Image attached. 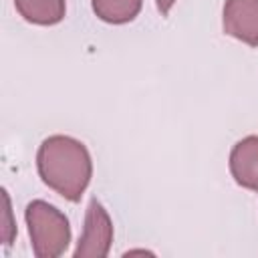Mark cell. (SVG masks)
Listing matches in <instances>:
<instances>
[{
	"mask_svg": "<svg viewBox=\"0 0 258 258\" xmlns=\"http://www.w3.org/2000/svg\"><path fill=\"white\" fill-rule=\"evenodd\" d=\"M230 171L238 185L258 191V135H248L232 147Z\"/></svg>",
	"mask_w": 258,
	"mask_h": 258,
	"instance_id": "5b68a950",
	"label": "cell"
},
{
	"mask_svg": "<svg viewBox=\"0 0 258 258\" xmlns=\"http://www.w3.org/2000/svg\"><path fill=\"white\" fill-rule=\"evenodd\" d=\"M91 4L95 14L109 24L131 22L141 10V0H91Z\"/></svg>",
	"mask_w": 258,
	"mask_h": 258,
	"instance_id": "52a82bcc",
	"label": "cell"
},
{
	"mask_svg": "<svg viewBox=\"0 0 258 258\" xmlns=\"http://www.w3.org/2000/svg\"><path fill=\"white\" fill-rule=\"evenodd\" d=\"M224 32L250 46H258V0H226Z\"/></svg>",
	"mask_w": 258,
	"mask_h": 258,
	"instance_id": "277c9868",
	"label": "cell"
},
{
	"mask_svg": "<svg viewBox=\"0 0 258 258\" xmlns=\"http://www.w3.org/2000/svg\"><path fill=\"white\" fill-rule=\"evenodd\" d=\"M24 218L32 252L38 258H54L67 250L71 242V226L60 210L42 200H34L26 206Z\"/></svg>",
	"mask_w": 258,
	"mask_h": 258,
	"instance_id": "7a4b0ae2",
	"label": "cell"
},
{
	"mask_svg": "<svg viewBox=\"0 0 258 258\" xmlns=\"http://www.w3.org/2000/svg\"><path fill=\"white\" fill-rule=\"evenodd\" d=\"M36 167L42 181L69 202L81 200L93 175L87 147L69 135L44 139L36 153Z\"/></svg>",
	"mask_w": 258,
	"mask_h": 258,
	"instance_id": "6da1fadb",
	"label": "cell"
},
{
	"mask_svg": "<svg viewBox=\"0 0 258 258\" xmlns=\"http://www.w3.org/2000/svg\"><path fill=\"white\" fill-rule=\"evenodd\" d=\"M111 242H113L111 218L107 210L101 206V202L93 198L85 214V226H83L79 244L75 248V256L77 258H103L109 254Z\"/></svg>",
	"mask_w": 258,
	"mask_h": 258,
	"instance_id": "3957f363",
	"label": "cell"
},
{
	"mask_svg": "<svg viewBox=\"0 0 258 258\" xmlns=\"http://www.w3.org/2000/svg\"><path fill=\"white\" fill-rule=\"evenodd\" d=\"M155 2H157L159 12H161L163 16H167V14H169V10H171V6H173L177 0H155Z\"/></svg>",
	"mask_w": 258,
	"mask_h": 258,
	"instance_id": "9c48e42d",
	"label": "cell"
},
{
	"mask_svg": "<svg viewBox=\"0 0 258 258\" xmlns=\"http://www.w3.org/2000/svg\"><path fill=\"white\" fill-rule=\"evenodd\" d=\"M18 14L32 24L50 26L64 18V0H14Z\"/></svg>",
	"mask_w": 258,
	"mask_h": 258,
	"instance_id": "8992f818",
	"label": "cell"
},
{
	"mask_svg": "<svg viewBox=\"0 0 258 258\" xmlns=\"http://www.w3.org/2000/svg\"><path fill=\"white\" fill-rule=\"evenodd\" d=\"M2 202H4V212H2V242L4 246H10L14 236H16V224L12 222V210H10V198L6 189H2Z\"/></svg>",
	"mask_w": 258,
	"mask_h": 258,
	"instance_id": "ba28073f",
	"label": "cell"
}]
</instances>
